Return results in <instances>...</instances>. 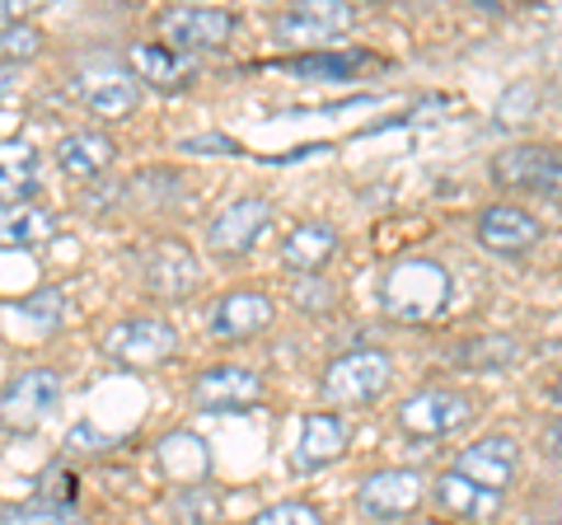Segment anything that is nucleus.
<instances>
[{
	"instance_id": "31",
	"label": "nucleus",
	"mask_w": 562,
	"mask_h": 525,
	"mask_svg": "<svg viewBox=\"0 0 562 525\" xmlns=\"http://www.w3.org/2000/svg\"><path fill=\"white\" fill-rule=\"evenodd\" d=\"M295 301H301L305 310H328L333 305V287L319 282V277H310V282L295 287Z\"/></svg>"
},
{
	"instance_id": "27",
	"label": "nucleus",
	"mask_w": 562,
	"mask_h": 525,
	"mask_svg": "<svg viewBox=\"0 0 562 525\" xmlns=\"http://www.w3.org/2000/svg\"><path fill=\"white\" fill-rule=\"evenodd\" d=\"M38 52H43V33L33 24H5L0 29V57L29 62V57H38Z\"/></svg>"
},
{
	"instance_id": "11",
	"label": "nucleus",
	"mask_w": 562,
	"mask_h": 525,
	"mask_svg": "<svg viewBox=\"0 0 562 525\" xmlns=\"http://www.w3.org/2000/svg\"><path fill=\"white\" fill-rule=\"evenodd\" d=\"M473 235H479L483 249L502 254V258H520L525 249H535L539 244V221L525 212V206L516 202H492L479 212V221H473Z\"/></svg>"
},
{
	"instance_id": "10",
	"label": "nucleus",
	"mask_w": 562,
	"mask_h": 525,
	"mask_svg": "<svg viewBox=\"0 0 562 525\" xmlns=\"http://www.w3.org/2000/svg\"><path fill=\"white\" fill-rule=\"evenodd\" d=\"M70 94L94 118H127L140 103V80L127 66H94V71H80L70 80Z\"/></svg>"
},
{
	"instance_id": "24",
	"label": "nucleus",
	"mask_w": 562,
	"mask_h": 525,
	"mask_svg": "<svg viewBox=\"0 0 562 525\" xmlns=\"http://www.w3.org/2000/svg\"><path fill=\"white\" fill-rule=\"evenodd\" d=\"M361 62H366V52H314V57L281 62V71L305 76V80H351Z\"/></svg>"
},
{
	"instance_id": "1",
	"label": "nucleus",
	"mask_w": 562,
	"mask_h": 525,
	"mask_svg": "<svg viewBox=\"0 0 562 525\" xmlns=\"http://www.w3.org/2000/svg\"><path fill=\"white\" fill-rule=\"evenodd\" d=\"M380 301L403 324H431L450 305V272L436 258H403L380 277Z\"/></svg>"
},
{
	"instance_id": "21",
	"label": "nucleus",
	"mask_w": 562,
	"mask_h": 525,
	"mask_svg": "<svg viewBox=\"0 0 562 525\" xmlns=\"http://www.w3.org/2000/svg\"><path fill=\"white\" fill-rule=\"evenodd\" d=\"M113 136H103V132H70L57 142V165L70 174V179H99L103 169L113 165Z\"/></svg>"
},
{
	"instance_id": "15",
	"label": "nucleus",
	"mask_w": 562,
	"mask_h": 525,
	"mask_svg": "<svg viewBox=\"0 0 562 525\" xmlns=\"http://www.w3.org/2000/svg\"><path fill=\"white\" fill-rule=\"evenodd\" d=\"M272 320H277L272 295H262V291H231V295H221V301L211 305L206 328L216 338H254Z\"/></svg>"
},
{
	"instance_id": "4",
	"label": "nucleus",
	"mask_w": 562,
	"mask_h": 525,
	"mask_svg": "<svg viewBox=\"0 0 562 525\" xmlns=\"http://www.w3.org/2000/svg\"><path fill=\"white\" fill-rule=\"evenodd\" d=\"M173 347H179V334L165 320H122L103 334V353L127 371H150L173 357Z\"/></svg>"
},
{
	"instance_id": "26",
	"label": "nucleus",
	"mask_w": 562,
	"mask_h": 525,
	"mask_svg": "<svg viewBox=\"0 0 562 525\" xmlns=\"http://www.w3.org/2000/svg\"><path fill=\"white\" fill-rule=\"evenodd\" d=\"M254 525H324V512L310 502H272L254 516Z\"/></svg>"
},
{
	"instance_id": "9",
	"label": "nucleus",
	"mask_w": 562,
	"mask_h": 525,
	"mask_svg": "<svg viewBox=\"0 0 562 525\" xmlns=\"http://www.w3.org/2000/svg\"><path fill=\"white\" fill-rule=\"evenodd\" d=\"M422 498H427V483H422V474H413V469H375V474H366L357 488V506L371 521L413 516Z\"/></svg>"
},
{
	"instance_id": "22",
	"label": "nucleus",
	"mask_w": 562,
	"mask_h": 525,
	"mask_svg": "<svg viewBox=\"0 0 562 525\" xmlns=\"http://www.w3.org/2000/svg\"><path fill=\"white\" fill-rule=\"evenodd\" d=\"M38 183V150L29 142H0V206H20Z\"/></svg>"
},
{
	"instance_id": "12",
	"label": "nucleus",
	"mask_w": 562,
	"mask_h": 525,
	"mask_svg": "<svg viewBox=\"0 0 562 525\" xmlns=\"http://www.w3.org/2000/svg\"><path fill=\"white\" fill-rule=\"evenodd\" d=\"M357 24V5H342V0H305V5H291L277 29V43H328Z\"/></svg>"
},
{
	"instance_id": "13",
	"label": "nucleus",
	"mask_w": 562,
	"mask_h": 525,
	"mask_svg": "<svg viewBox=\"0 0 562 525\" xmlns=\"http://www.w3.org/2000/svg\"><path fill=\"white\" fill-rule=\"evenodd\" d=\"M140 282H146L155 295H165V301H179V295L198 291L202 262L183 239H160L146 254V262H140Z\"/></svg>"
},
{
	"instance_id": "17",
	"label": "nucleus",
	"mask_w": 562,
	"mask_h": 525,
	"mask_svg": "<svg viewBox=\"0 0 562 525\" xmlns=\"http://www.w3.org/2000/svg\"><path fill=\"white\" fill-rule=\"evenodd\" d=\"M127 71L136 80L155 85V90H183V85L198 76V62L183 57V52H173L169 43H140V47H132Z\"/></svg>"
},
{
	"instance_id": "23",
	"label": "nucleus",
	"mask_w": 562,
	"mask_h": 525,
	"mask_svg": "<svg viewBox=\"0 0 562 525\" xmlns=\"http://www.w3.org/2000/svg\"><path fill=\"white\" fill-rule=\"evenodd\" d=\"M57 231V216L43 212V206H20V212L0 216V249H33V244L52 239Z\"/></svg>"
},
{
	"instance_id": "2",
	"label": "nucleus",
	"mask_w": 562,
	"mask_h": 525,
	"mask_svg": "<svg viewBox=\"0 0 562 525\" xmlns=\"http://www.w3.org/2000/svg\"><path fill=\"white\" fill-rule=\"evenodd\" d=\"M390 380H394V357L380 353V347H357V353H342L324 371L319 394L328 404H371V399L390 390Z\"/></svg>"
},
{
	"instance_id": "7",
	"label": "nucleus",
	"mask_w": 562,
	"mask_h": 525,
	"mask_svg": "<svg viewBox=\"0 0 562 525\" xmlns=\"http://www.w3.org/2000/svg\"><path fill=\"white\" fill-rule=\"evenodd\" d=\"M160 29L173 52H183V57H192V52H211V47H225L235 38L239 20L231 10H216V5H179V10H165L160 14Z\"/></svg>"
},
{
	"instance_id": "19",
	"label": "nucleus",
	"mask_w": 562,
	"mask_h": 525,
	"mask_svg": "<svg viewBox=\"0 0 562 525\" xmlns=\"http://www.w3.org/2000/svg\"><path fill=\"white\" fill-rule=\"evenodd\" d=\"M431 493H436V502H441L450 516H460V521H469V525H487V521H497V516H502V493L469 483L464 474H454V469L436 479Z\"/></svg>"
},
{
	"instance_id": "3",
	"label": "nucleus",
	"mask_w": 562,
	"mask_h": 525,
	"mask_svg": "<svg viewBox=\"0 0 562 525\" xmlns=\"http://www.w3.org/2000/svg\"><path fill=\"white\" fill-rule=\"evenodd\" d=\"M61 409V376L38 366V371H20L5 394H0V423L14 427V432H33L43 427L52 413Z\"/></svg>"
},
{
	"instance_id": "28",
	"label": "nucleus",
	"mask_w": 562,
	"mask_h": 525,
	"mask_svg": "<svg viewBox=\"0 0 562 525\" xmlns=\"http://www.w3.org/2000/svg\"><path fill=\"white\" fill-rule=\"evenodd\" d=\"M61 305H66L61 291H33L29 301H20V314H24V320H33V324L52 328V324H61Z\"/></svg>"
},
{
	"instance_id": "20",
	"label": "nucleus",
	"mask_w": 562,
	"mask_h": 525,
	"mask_svg": "<svg viewBox=\"0 0 562 525\" xmlns=\"http://www.w3.org/2000/svg\"><path fill=\"white\" fill-rule=\"evenodd\" d=\"M342 450H347V423L338 413H310L301 423V446H295V465L301 469L333 465Z\"/></svg>"
},
{
	"instance_id": "14",
	"label": "nucleus",
	"mask_w": 562,
	"mask_h": 525,
	"mask_svg": "<svg viewBox=\"0 0 562 525\" xmlns=\"http://www.w3.org/2000/svg\"><path fill=\"white\" fill-rule=\"evenodd\" d=\"M516 465H520V446L512 442V436H483V442H473V446H464L460 455H454V474H464L479 488H492V493L512 488Z\"/></svg>"
},
{
	"instance_id": "36",
	"label": "nucleus",
	"mask_w": 562,
	"mask_h": 525,
	"mask_svg": "<svg viewBox=\"0 0 562 525\" xmlns=\"http://www.w3.org/2000/svg\"><path fill=\"white\" fill-rule=\"evenodd\" d=\"M14 14H20V10H14V5H0V20H14Z\"/></svg>"
},
{
	"instance_id": "35",
	"label": "nucleus",
	"mask_w": 562,
	"mask_h": 525,
	"mask_svg": "<svg viewBox=\"0 0 562 525\" xmlns=\"http://www.w3.org/2000/svg\"><path fill=\"white\" fill-rule=\"evenodd\" d=\"M549 399H553V409H562V376H558V384L549 390Z\"/></svg>"
},
{
	"instance_id": "29",
	"label": "nucleus",
	"mask_w": 562,
	"mask_h": 525,
	"mask_svg": "<svg viewBox=\"0 0 562 525\" xmlns=\"http://www.w3.org/2000/svg\"><path fill=\"white\" fill-rule=\"evenodd\" d=\"M0 525H80L70 506H24V512L0 516Z\"/></svg>"
},
{
	"instance_id": "16",
	"label": "nucleus",
	"mask_w": 562,
	"mask_h": 525,
	"mask_svg": "<svg viewBox=\"0 0 562 525\" xmlns=\"http://www.w3.org/2000/svg\"><path fill=\"white\" fill-rule=\"evenodd\" d=\"M262 399V380L244 366H211L192 380V404L198 409H244Z\"/></svg>"
},
{
	"instance_id": "8",
	"label": "nucleus",
	"mask_w": 562,
	"mask_h": 525,
	"mask_svg": "<svg viewBox=\"0 0 562 525\" xmlns=\"http://www.w3.org/2000/svg\"><path fill=\"white\" fill-rule=\"evenodd\" d=\"M492 179L502 188L549 192L562 198V146H512L492 160Z\"/></svg>"
},
{
	"instance_id": "33",
	"label": "nucleus",
	"mask_w": 562,
	"mask_h": 525,
	"mask_svg": "<svg viewBox=\"0 0 562 525\" xmlns=\"http://www.w3.org/2000/svg\"><path fill=\"white\" fill-rule=\"evenodd\" d=\"M543 450H549V460H558V465H562V423H553V427H549V436H543Z\"/></svg>"
},
{
	"instance_id": "5",
	"label": "nucleus",
	"mask_w": 562,
	"mask_h": 525,
	"mask_svg": "<svg viewBox=\"0 0 562 525\" xmlns=\"http://www.w3.org/2000/svg\"><path fill=\"white\" fill-rule=\"evenodd\" d=\"M272 225V202L268 198H235L225 212L211 216L206 225V249L216 258H244L258 249L262 231Z\"/></svg>"
},
{
	"instance_id": "25",
	"label": "nucleus",
	"mask_w": 562,
	"mask_h": 525,
	"mask_svg": "<svg viewBox=\"0 0 562 525\" xmlns=\"http://www.w3.org/2000/svg\"><path fill=\"white\" fill-rule=\"evenodd\" d=\"M520 357L516 338H473L464 347H454V361L469 366V371H502V366H512Z\"/></svg>"
},
{
	"instance_id": "30",
	"label": "nucleus",
	"mask_w": 562,
	"mask_h": 525,
	"mask_svg": "<svg viewBox=\"0 0 562 525\" xmlns=\"http://www.w3.org/2000/svg\"><path fill=\"white\" fill-rule=\"evenodd\" d=\"M183 155H244L231 136H221V132H206V136H183L179 142Z\"/></svg>"
},
{
	"instance_id": "6",
	"label": "nucleus",
	"mask_w": 562,
	"mask_h": 525,
	"mask_svg": "<svg viewBox=\"0 0 562 525\" xmlns=\"http://www.w3.org/2000/svg\"><path fill=\"white\" fill-rule=\"evenodd\" d=\"M473 417V399L460 394V390H446V384H431V390H417L403 399L398 409V427L408 436H450L460 432L464 423Z\"/></svg>"
},
{
	"instance_id": "18",
	"label": "nucleus",
	"mask_w": 562,
	"mask_h": 525,
	"mask_svg": "<svg viewBox=\"0 0 562 525\" xmlns=\"http://www.w3.org/2000/svg\"><path fill=\"white\" fill-rule=\"evenodd\" d=\"M333 254H338V231L324 221L295 225V231L281 239V268L295 272V277H319V268Z\"/></svg>"
},
{
	"instance_id": "32",
	"label": "nucleus",
	"mask_w": 562,
	"mask_h": 525,
	"mask_svg": "<svg viewBox=\"0 0 562 525\" xmlns=\"http://www.w3.org/2000/svg\"><path fill=\"white\" fill-rule=\"evenodd\" d=\"M80 446H94V450H109V446H113V436H103V432H99L94 423H80L76 432H70V436H66V450H70V455H76Z\"/></svg>"
},
{
	"instance_id": "37",
	"label": "nucleus",
	"mask_w": 562,
	"mask_h": 525,
	"mask_svg": "<svg viewBox=\"0 0 562 525\" xmlns=\"http://www.w3.org/2000/svg\"><path fill=\"white\" fill-rule=\"evenodd\" d=\"M520 525H553V521H520Z\"/></svg>"
},
{
	"instance_id": "34",
	"label": "nucleus",
	"mask_w": 562,
	"mask_h": 525,
	"mask_svg": "<svg viewBox=\"0 0 562 525\" xmlns=\"http://www.w3.org/2000/svg\"><path fill=\"white\" fill-rule=\"evenodd\" d=\"M10 80H14V66H10V62H0V99H5V90H10Z\"/></svg>"
}]
</instances>
